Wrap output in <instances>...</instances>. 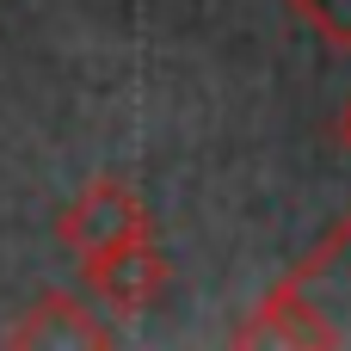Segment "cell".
Segmentation results:
<instances>
[{
  "label": "cell",
  "instance_id": "cell-1",
  "mask_svg": "<svg viewBox=\"0 0 351 351\" xmlns=\"http://www.w3.org/2000/svg\"><path fill=\"white\" fill-rule=\"evenodd\" d=\"M234 346H296V351H351V210L315 241L302 265H290L271 296L228 333Z\"/></svg>",
  "mask_w": 351,
  "mask_h": 351
},
{
  "label": "cell",
  "instance_id": "cell-2",
  "mask_svg": "<svg viewBox=\"0 0 351 351\" xmlns=\"http://www.w3.org/2000/svg\"><path fill=\"white\" fill-rule=\"evenodd\" d=\"M142 234H154V216H148V204H142V191L136 185H123V179H93L62 216H56V241L74 253V259H93V253H105V247H117V241H142Z\"/></svg>",
  "mask_w": 351,
  "mask_h": 351
},
{
  "label": "cell",
  "instance_id": "cell-3",
  "mask_svg": "<svg viewBox=\"0 0 351 351\" xmlns=\"http://www.w3.org/2000/svg\"><path fill=\"white\" fill-rule=\"evenodd\" d=\"M80 284H86L105 308H117V315H148V308L167 296L173 265H167V253L154 247V234H142V241H117V247L80 259Z\"/></svg>",
  "mask_w": 351,
  "mask_h": 351
},
{
  "label": "cell",
  "instance_id": "cell-4",
  "mask_svg": "<svg viewBox=\"0 0 351 351\" xmlns=\"http://www.w3.org/2000/svg\"><path fill=\"white\" fill-rule=\"evenodd\" d=\"M12 351H105L117 346V333L74 296V290H43L12 327H6Z\"/></svg>",
  "mask_w": 351,
  "mask_h": 351
},
{
  "label": "cell",
  "instance_id": "cell-5",
  "mask_svg": "<svg viewBox=\"0 0 351 351\" xmlns=\"http://www.w3.org/2000/svg\"><path fill=\"white\" fill-rule=\"evenodd\" d=\"M321 43H333V49H351V0H284Z\"/></svg>",
  "mask_w": 351,
  "mask_h": 351
},
{
  "label": "cell",
  "instance_id": "cell-6",
  "mask_svg": "<svg viewBox=\"0 0 351 351\" xmlns=\"http://www.w3.org/2000/svg\"><path fill=\"white\" fill-rule=\"evenodd\" d=\"M333 142H339V148L351 154V99L339 105V117H333Z\"/></svg>",
  "mask_w": 351,
  "mask_h": 351
}]
</instances>
